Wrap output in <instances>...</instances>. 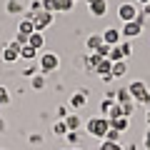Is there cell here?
I'll use <instances>...</instances> for the list:
<instances>
[{
    "mask_svg": "<svg viewBox=\"0 0 150 150\" xmlns=\"http://www.w3.org/2000/svg\"><path fill=\"white\" fill-rule=\"evenodd\" d=\"M120 33H123L125 40H130V38H138L140 33H143V15H138V20H133V23H123Z\"/></svg>",
    "mask_w": 150,
    "mask_h": 150,
    "instance_id": "8992f818",
    "label": "cell"
},
{
    "mask_svg": "<svg viewBox=\"0 0 150 150\" xmlns=\"http://www.w3.org/2000/svg\"><path fill=\"white\" fill-rule=\"evenodd\" d=\"M148 125H150V112H148Z\"/></svg>",
    "mask_w": 150,
    "mask_h": 150,
    "instance_id": "d590c367",
    "label": "cell"
},
{
    "mask_svg": "<svg viewBox=\"0 0 150 150\" xmlns=\"http://www.w3.org/2000/svg\"><path fill=\"white\" fill-rule=\"evenodd\" d=\"M18 33H23V35H33V33H35V25H33L30 18L20 20V25H18Z\"/></svg>",
    "mask_w": 150,
    "mask_h": 150,
    "instance_id": "5bb4252c",
    "label": "cell"
},
{
    "mask_svg": "<svg viewBox=\"0 0 150 150\" xmlns=\"http://www.w3.org/2000/svg\"><path fill=\"white\" fill-rule=\"evenodd\" d=\"M33 88H35V90H43V88H45V80H43V75H38V78L33 75Z\"/></svg>",
    "mask_w": 150,
    "mask_h": 150,
    "instance_id": "83f0119b",
    "label": "cell"
},
{
    "mask_svg": "<svg viewBox=\"0 0 150 150\" xmlns=\"http://www.w3.org/2000/svg\"><path fill=\"white\" fill-rule=\"evenodd\" d=\"M100 43H103V35H90L88 38V50H98Z\"/></svg>",
    "mask_w": 150,
    "mask_h": 150,
    "instance_id": "d6986e66",
    "label": "cell"
},
{
    "mask_svg": "<svg viewBox=\"0 0 150 150\" xmlns=\"http://www.w3.org/2000/svg\"><path fill=\"white\" fill-rule=\"evenodd\" d=\"M43 10H48V13H58V0H43Z\"/></svg>",
    "mask_w": 150,
    "mask_h": 150,
    "instance_id": "cb8c5ba5",
    "label": "cell"
},
{
    "mask_svg": "<svg viewBox=\"0 0 150 150\" xmlns=\"http://www.w3.org/2000/svg\"><path fill=\"white\" fill-rule=\"evenodd\" d=\"M8 100H10V95H8V90L3 85H0V105H8Z\"/></svg>",
    "mask_w": 150,
    "mask_h": 150,
    "instance_id": "f546056e",
    "label": "cell"
},
{
    "mask_svg": "<svg viewBox=\"0 0 150 150\" xmlns=\"http://www.w3.org/2000/svg\"><path fill=\"white\" fill-rule=\"evenodd\" d=\"M133 110H135V103H133V100H130V103H123V115H125V118H130Z\"/></svg>",
    "mask_w": 150,
    "mask_h": 150,
    "instance_id": "4316f807",
    "label": "cell"
},
{
    "mask_svg": "<svg viewBox=\"0 0 150 150\" xmlns=\"http://www.w3.org/2000/svg\"><path fill=\"white\" fill-rule=\"evenodd\" d=\"M73 150H80V148H73Z\"/></svg>",
    "mask_w": 150,
    "mask_h": 150,
    "instance_id": "8d00e7d4",
    "label": "cell"
},
{
    "mask_svg": "<svg viewBox=\"0 0 150 150\" xmlns=\"http://www.w3.org/2000/svg\"><path fill=\"white\" fill-rule=\"evenodd\" d=\"M30 20H33V25H35V30L38 33H43L45 28L53 23V13H48V10H38V13H30Z\"/></svg>",
    "mask_w": 150,
    "mask_h": 150,
    "instance_id": "3957f363",
    "label": "cell"
},
{
    "mask_svg": "<svg viewBox=\"0 0 150 150\" xmlns=\"http://www.w3.org/2000/svg\"><path fill=\"white\" fill-rule=\"evenodd\" d=\"M75 3H78V0H75Z\"/></svg>",
    "mask_w": 150,
    "mask_h": 150,
    "instance_id": "f35d334b",
    "label": "cell"
},
{
    "mask_svg": "<svg viewBox=\"0 0 150 150\" xmlns=\"http://www.w3.org/2000/svg\"><path fill=\"white\" fill-rule=\"evenodd\" d=\"M128 93H130V98H133L135 103H140V105H150V93H148V88H145L143 80L130 83V85H128Z\"/></svg>",
    "mask_w": 150,
    "mask_h": 150,
    "instance_id": "7a4b0ae2",
    "label": "cell"
},
{
    "mask_svg": "<svg viewBox=\"0 0 150 150\" xmlns=\"http://www.w3.org/2000/svg\"><path fill=\"white\" fill-rule=\"evenodd\" d=\"M85 103H88V95H85L83 90H78V93H73V95H70V108H73V110L85 108Z\"/></svg>",
    "mask_w": 150,
    "mask_h": 150,
    "instance_id": "8fae6325",
    "label": "cell"
},
{
    "mask_svg": "<svg viewBox=\"0 0 150 150\" xmlns=\"http://www.w3.org/2000/svg\"><path fill=\"white\" fill-rule=\"evenodd\" d=\"M128 73V65H125V60H120V63H112V80H118V78H123V75Z\"/></svg>",
    "mask_w": 150,
    "mask_h": 150,
    "instance_id": "4fadbf2b",
    "label": "cell"
},
{
    "mask_svg": "<svg viewBox=\"0 0 150 150\" xmlns=\"http://www.w3.org/2000/svg\"><path fill=\"white\" fill-rule=\"evenodd\" d=\"M112 105H115V103H112V100H110V98H105V100H103V103H100V112H103V118H105L108 112H110V108H112Z\"/></svg>",
    "mask_w": 150,
    "mask_h": 150,
    "instance_id": "d4e9b609",
    "label": "cell"
},
{
    "mask_svg": "<svg viewBox=\"0 0 150 150\" xmlns=\"http://www.w3.org/2000/svg\"><path fill=\"white\" fill-rule=\"evenodd\" d=\"M35 55H38V50L33 45H20V58L23 60H35Z\"/></svg>",
    "mask_w": 150,
    "mask_h": 150,
    "instance_id": "9a60e30c",
    "label": "cell"
},
{
    "mask_svg": "<svg viewBox=\"0 0 150 150\" xmlns=\"http://www.w3.org/2000/svg\"><path fill=\"white\" fill-rule=\"evenodd\" d=\"M88 3H90V0H88Z\"/></svg>",
    "mask_w": 150,
    "mask_h": 150,
    "instance_id": "ab89813d",
    "label": "cell"
},
{
    "mask_svg": "<svg viewBox=\"0 0 150 150\" xmlns=\"http://www.w3.org/2000/svg\"><path fill=\"white\" fill-rule=\"evenodd\" d=\"M95 73L100 75L103 80H108V83H110V80H112V75H110V73H112V63H110L108 58H103V60H100V65L95 68Z\"/></svg>",
    "mask_w": 150,
    "mask_h": 150,
    "instance_id": "9c48e42d",
    "label": "cell"
},
{
    "mask_svg": "<svg viewBox=\"0 0 150 150\" xmlns=\"http://www.w3.org/2000/svg\"><path fill=\"white\" fill-rule=\"evenodd\" d=\"M138 3H140V5H148V3H150V0H138Z\"/></svg>",
    "mask_w": 150,
    "mask_h": 150,
    "instance_id": "836d02e7",
    "label": "cell"
},
{
    "mask_svg": "<svg viewBox=\"0 0 150 150\" xmlns=\"http://www.w3.org/2000/svg\"><path fill=\"white\" fill-rule=\"evenodd\" d=\"M103 140H108V143H118V140H120V133H118L115 128H110V130L105 133V138H103Z\"/></svg>",
    "mask_w": 150,
    "mask_h": 150,
    "instance_id": "7402d4cb",
    "label": "cell"
},
{
    "mask_svg": "<svg viewBox=\"0 0 150 150\" xmlns=\"http://www.w3.org/2000/svg\"><path fill=\"white\" fill-rule=\"evenodd\" d=\"M103 43L120 45V43H123V33H120L118 28H105V30H103Z\"/></svg>",
    "mask_w": 150,
    "mask_h": 150,
    "instance_id": "52a82bcc",
    "label": "cell"
},
{
    "mask_svg": "<svg viewBox=\"0 0 150 150\" xmlns=\"http://www.w3.org/2000/svg\"><path fill=\"white\" fill-rule=\"evenodd\" d=\"M18 58H20V45H15V43L5 45V50H3V60H5V63H15Z\"/></svg>",
    "mask_w": 150,
    "mask_h": 150,
    "instance_id": "30bf717a",
    "label": "cell"
},
{
    "mask_svg": "<svg viewBox=\"0 0 150 150\" xmlns=\"http://www.w3.org/2000/svg\"><path fill=\"white\" fill-rule=\"evenodd\" d=\"M53 133L55 135H68V125H65V120H58V123L53 125Z\"/></svg>",
    "mask_w": 150,
    "mask_h": 150,
    "instance_id": "ffe728a7",
    "label": "cell"
},
{
    "mask_svg": "<svg viewBox=\"0 0 150 150\" xmlns=\"http://www.w3.org/2000/svg\"><path fill=\"white\" fill-rule=\"evenodd\" d=\"M13 43H15V45H28V35H23V33H18Z\"/></svg>",
    "mask_w": 150,
    "mask_h": 150,
    "instance_id": "4dcf8cb0",
    "label": "cell"
},
{
    "mask_svg": "<svg viewBox=\"0 0 150 150\" xmlns=\"http://www.w3.org/2000/svg\"><path fill=\"white\" fill-rule=\"evenodd\" d=\"M138 15H140V10H138V5H135V3H123V5L118 8V18H120L123 23L138 20Z\"/></svg>",
    "mask_w": 150,
    "mask_h": 150,
    "instance_id": "5b68a950",
    "label": "cell"
},
{
    "mask_svg": "<svg viewBox=\"0 0 150 150\" xmlns=\"http://www.w3.org/2000/svg\"><path fill=\"white\" fill-rule=\"evenodd\" d=\"M68 140L78 145V130H68Z\"/></svg>",
    "mask_w": 150,
    "mask_h": 150,
    "instance_id": "1f68e13d",
    "label": "cell"
},
{
    "mask_svg": "<svg viewBox=\"0 0 150 150\" xmlns=\"http://www.w3.org/2000/svg\"><path fill=\"white\" fill-rule=\"evenodd\" d=\"M38 65H40V73H53V70H58L60 58L55 53H43L40 60H38Z\"/></svg>",
    "mask_w": 150,
    "mask_h": 150,
    "instance_id": "277c9868",
    "label": "cell"
},
{
    "mask_svg": "<svg viewBox=\"0 0 150 150\" xmlns=\"http://www.w3.org/2000/svg\"><path fill=\"white\" fill-rule=\"evenodd\" d=\"M28 45H33V48H35V50H40V48H43V45H45V38H43V33H33V35H28Z\"/></svg>",
    "mask_w": 150,
    "mask_h": 150,
    "instance_id": "7c38bea8",
    "label": "cell"
},
{
    "mask_svg": "<svg viewBox=\"0 0 150 150\" xmlns=\"http://www.w3.org/2000/svg\"><path fill=\"white\" fill-rule=\"evenodd\" d=\"M88 10H90L93 18H105L108 3H105V0H90V3H88Z\"/></svg>",
    "mask_w": 150,
    "mask_h": 150,
    "instance_id": "ba28073f",
    "label": "cell"
},
{
    "mask_svg": "<svg viewBox=\"0 0 150 150\" xmlns=\"http://www.w3.org/2000/svg\"><path fill=\"white\" fill-rule=\"evenodd\" d=\"M110 48H112V45L100 43V45H98V50H95V55H100V58H108V55H110Z\"/></svg>",
    "mask_w": 150,
    "mask_h": 150,
    "instance_id": "603a6c76",
    "label": "cell"
},
{
    "mask_svg": "<svg viewBox=\"0 0 150 150\" xmlns=\"http://www.w3.org/2000/svg\"><path fill=\"white\" fill-rule=\"evenodd\" d=\"M75 5V0H58V13H68Z\"/></svg>",
    "mask_w": 150,
    "mask_h": 150,
    "instance_id": "44dd1931",
    "label": "cell"
},
{
    "mask_svg": "<svg viewBox=\"0 0 150 150\" xmlns=\"http://www.w3.org/2000/svg\"><path fill=\"white\" fill-rule=\"evenodd\" d=\"M85 130H88V135H93V138H105V133L110 130V120L103 118V115L90 118V120L85 123Z\"/></svg>",
    "mask_w": 150,
    "mask_h": 150,
    "instance_id": "6da1fadb",
    "label": "cell"
},
{
    "mask_svg": "<svg viewBox=\"0 0 150 150\" xmlns=\"http://www.w3.org/2000/svg\"><path fill=\"white\" fill-rule=\"evenodd\" d=\"M3 128H5V125H3V120H0V130H3Z\"/></svg>",
    "mask_w": 150,
    "mask_h": 150,
    "instance_id": "e575fe53",
    "label": "cell"
},
{
    "mask_svg": "<svg viewBox=\"0 0 150 150\" xmlns=\"http://www.w3.org/2000/svg\"><path fill=\"white\" fill-rule=\"evenodd\" d=\"M110 128H115L118 133H125V130L130 128V125H128V118H118V120H112V123H110Z\"/></svg>",
    "mask_w": 150,
    "mask_h": 150,
    "instance_id": "e0dca14e",
    "label": "cell"
},
{
    "mask_svg": "<svg viewBox=\"0 0 150 150\" xmlns=\"http://www.w3.org/2000/svg\"><path fill=\"white\" fill-rule=\"evenodd\" d=\"M23 5L18 3V0H8V13H20Z\"/></svg>",
    "mask_w": 150,
    "mask_h": 150,
    "instance_id": "484cf974",
    "label": "cell"
},
{
    "mask_svg": "<svg viewBox=\"0 0 150 150\" xmlns=\"http://www.w3.org/2000/svg\"><path fill=\"white\" fill-rule=\"evenodd\" d=\"M148 112H150V105H148Z\"/></svg>",
    "mask_w": 150,
    "mask_h": 150,
    "instance_id": "74e56055",
    "label": "cell"
},
{
    "mask_svg": "<svg viewBox=\"0 0 150 150\" xmlns=\"http://www.w3.org/2000/svg\"><path fill=\"white\" fill-rule=\"evenodd\" d=\"M120 50H123V55L128 58V55L133 53V48H130V40H123V43H120Z\"/></svg>",
    "mask_w": 150,
    "mask_h": 150,
    "instance_id": "f1b7e54d",
    "label": "cell"
},
{
    "mask_svg": "<svg viewBox=\"0 0 150 150\" xmlns=\"http://www.w3.org/2000/svg\"><path fill=\"white\" fill-rule=\"evenodd\" d=\"M65 125H68V130H78L80 128V118H78V115H68V118H65Z\"/></svg>",
    "mask_w": 150,
    "mask_h": 150,
    "instance_id": "ac0fdd59",
    "label": "cell"
},
{
    "mask_svg": "<svg viewBox=\"0 0 150 150\" xmlns=\"http://www.w3.org/2000/svg\"><path fill=\"white\" fill-rule=\"evenodd\" d=\"M143 145H145V150H150V128L145 130V140H143Z\"/></svg>",
    "mask_w": 150,
    "mask_h": 150,
    "instance_id": "d6a6232c",
    "label": "cell"
},
{
    "mask_svg": "<svg viewBox=\"0 0 150 150\" xmlns=\"http://www.w3.org/2000/svg\"><path fill=\"white\" fill-rule=\"evenodd\" d=\"M108 60H110V63H120V60H125V55H123V50H120V45H112V48H110Z\"/></svg>",
    "mask_w": 150,
    "mask_h": 150,
    "instance_id": "2e32d148",
    "label": "cell"
}]
</instances>
